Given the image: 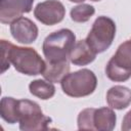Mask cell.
<instances>
[{"mask_svg": "<svg viewBox=\"0 0 131 131\" xmlns=\"http://www.w3.org/2000/svg\"><path fill=\"white\" fill-rule=\"evenodd\" d=\"M29 90L31 94L43 100L51 98L55 93V87L52 84V82H46L41 79L32 81L29 85Z\"/></svg>", "mask_w": 131, "mask_h": 131, "instance_id": "obj_15", "label": "cell"}, {"mask_svg": "<svg viewBox=\"0 0 131 131\" xmlns=\"http://www.w3.org/2000/svg\"><path fill=\"white\" fill-rule=\"evenodd\" d=\"M18 104L19 100H16L13 97H2L0 101V115L8 124L18 122Z\"/></svg>", "mask_w": 131, "mask_h": 131, "instance_id": "obj_14", "label": "cell"}, {"mask_svg": "<svg viewBox=\"0 0 131 131\" xmlns=\"http://www.w3.org/2000/svg\"><path fill=\"white\" fill-rule=\"evenodd\" d=\"M52 122L51 118L45 116L40 105L29 99H20L18 104V123L23 131L47 130Z\"/></svg>", "mask_w": 131, "mask_h": 131, "instance_id": "obj_5", "label": "cell"}, {"mask_svg": "<svg viewBox=\"0 0 131 131\" xmlns=\"http://www.w3.org/2000/svg\"><path fill=\"white\" fill-rule=\"evenodd\" d=\"M105 75L114 82H125L131 77V40L118 47L105 67Z\"/></svg>", "mask_w": 131, "mask_h": 131, "instance_id": "obj_6", "label": "cell"}, {"mask_svg": "<svg viewBox=\"0 0 131 131\" xmlns=\"http://www.w3.org/2000/svg\"><path fill=\"white\" fill-rule=\"evenodd\" d=\"M34 0H0V21L11 24L33 8Z\"/></svg>", "mask_w": 131, "mask_h": 131, "instance_id": "obj_8", "label": "cell"}, {"mask_svg": "<svg viewBox=\"0 0 131 131\" xmlns=\"http://www.w3.org/2000/svg\"><path fill=\"white\" fill-rule=\"evenodd\" d=\"M10 33L21 44H31L38 37V27L30 18L20 16L10 24Z\"/></svg>", "mask_w": 131, "mask_h": 131, "instance_id": "obj_9", "label": "cell"}, {"mask_svg": "<svg viewBox=\"0 0 131 131\" xmlns=\"http://www.w3.org/2000/svg\"><path fill=\"white\" fill-rule=\"evenodd\" d=\"M63 93L71 97H84L92 94L97 86L95 74L88 70L82 69L68 74L60 82Z\"/></svg>", "mask_w": 131, "mask_h": 131, "instance_id": "obj_3", "label": "cell"}, {"mask_svg": "<svg viewBox=\"0 0 131 131\" xmlns=\"http://www.w3.org/2000/svg\"><path fill=\"white\" fill-rule=\"evenodd\" d=\"M95 13V9L90 4H80L71 9V18L76 23H86Z\"/></svg>", "mask_w": 131, "mask_h": 131, "instance_id": "obj_16", "label": "cell"}, {"mask_svg": "<svg viewBox=\"0 0 131 131\" xmlns=\"http://www.w3.org/2000/svg\"><path fill=\"white\" fill-rule=\"evenodd\" d=\"M121 129L123 131H131V111H129L123 118Z\"/></svg>", "mask_w": 131, "mask_h": 131, "instance_id": "obj_18", "label": "cell"}, {"mask_svg": "<svg viewBox=\"0 0 131 131\" xmlns=\"http://www.w3.org/2000/svg\"><path fill=\"white\" fill-rule=\"evenodd\" d=\"M76 43L75 34L69 29H61L49 34L43 42V54L47 61L69 60L70 52Z\"/></svg>", "mask_w": 131, "mask_h": 131, "instance_id": "obj_2", "label": "cell"}, {"mask_svg": "<svg viewBox=\"0 0 131 131\" xmlns=\"http://www.w3.org/2000/svg\"><path fill=\"white\" fill-rule=\"evenodd\" d=\"M1 73H4L7 69H9L10 63L17 72L28 76H36L42 74L45 70L46 61H44L39 53L31 47L15 46L6 40H1Z\"/></svg>", "mask_w": 131, "mask_h": 131, "instance_id": "obj_1", "label": "cell"}, {"mask_svg": "<svg viewBox=\"0 0 131 131\" xmlns=\"http://www.w3.org/2000/svg\"><path fill=\"white\" fill-rule=\"evenodd\" d=\"M35 17L46 26L60 23L66 15V8L58 0H46L37 4L34 9Z\"/></svg>", "mask_w": 131, "mask_h": 131, "instance_id": "obj_7", "label": "cell"}, {"mask_svg": "<svg viewBox=\"0 0 131 131\" xmlns=\"http://www.w3.org/2000/svg\"><path fill=\"white\" fill-rule=\"evenodd\" d=\"M96 54L97 53L89 46L86 39L80 40L73 46L69 55V60L75 66H86L95 59Z\"/></svg>", "mask_w": 131, "mask_h": 131, "instance_id": "obj_10", "label": "cell"}, {"mask_svg": "<svg viewBox=\"0 0 131 131\" xmlns=\"http://www.w3.org/2000/svg\"><path fill=\"white\" fill-rule=\"evenodd\" d=\"M117 116L112 107L95 108L93 114V125L95 130L111 131L115 128Z\"/></svg>", "mask_w": 131, "mask_h": 131, "instance_id": "obj_12", "label": "cell"}, {"mask_svg": "<svg viewBox=\"0 0 131 131\" xmlns=\"http://www.w3.org/2000/svg\"><path fill=\"white\" fill-rule=\"evenodd\" d=\"M95 108L88 107L80 112L77 123H78V129L79 130H95L93 125V114Z\"/></svg>", "mask_w": 131, "mask_h": 131, "instance_id": "obj_17", "label": "cell"}, {"mask_svg": "<svg viewBox=\"0 0 131 131\" xmlns=\"http://www.w3.org/2000/svg\"><path fill=\"white\" fill-rule=\"evenodd\" d=\"M106 102L112 108L124 110L131 103V90L128 87L116 85L107 90Z\"/></svg>", "mask_w": 131, "mask_h": 131, "instance_id": "obj_11", "label": "cell"}, {"mask_svg": "<svg viewBox=\"0 0 131 131\" xmlns=\"http://www.w3.org/2000/svg\"><path fill=\"white\" fill-rule=\"evenodd\" d=\"M70 72V63L69 60L57 61V62H50L46 60L45 70L42 73L44 79L49 82L57 83L61 82V80L69 74Z\"/></svg>", "mask_w": 131, "mask_h": 131, "instance_id": "obj_13", "label": "cell"}, {"mask_svg": "<svg viewBox=\"0 0 131 131\" xmlns=\"http://www.w3.org/2000/svg\"><path fill=\"white\" fill-rule=\"evenodd\" d=\"M91 1H100V0H91Z\"/></svg>", "mask_w": 131, "mask_h": 131, "instance_id": "obj_19", "label": "cell"}, {"mask_svg": "<svg viewBox=\"0 0 131 131\" xmlns=\"http://www.w3.org/2000/svg\"><path fill=\"white\" fill-rule=\"evenodd\" d=\"M116 36V24L108 16H98L86 38L87 43L95 53L105 51L113 43Z\"/></svg>", "mask_w": 131, "mask_h": 131, "instance_id": "obj_4", "label": "cell"}]
</instances>
